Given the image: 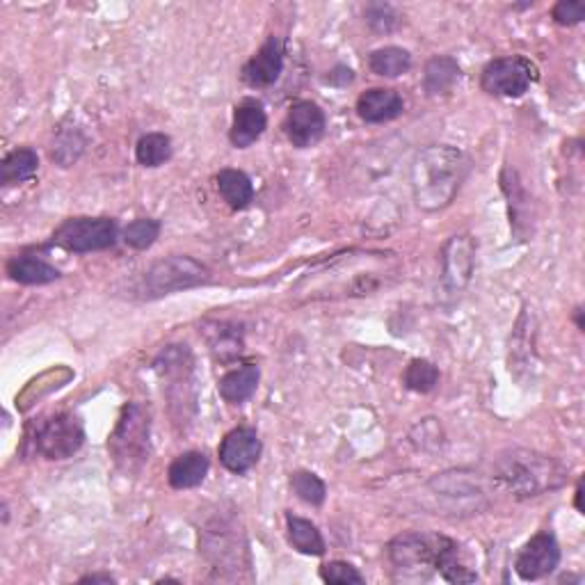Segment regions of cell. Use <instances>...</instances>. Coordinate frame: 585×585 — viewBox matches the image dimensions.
<instances>
[{
	"mask_svg": "<svg viewBox=\"0 0 585 585\" xmlns=\"http://www.w3.org/2000/svg\"><path fill=\"white\" fill-rule=\"evenodd\" d=\"M122 236H124V243L128 247H133V250H140V252L149 250L160 236V222L154 218L133 220L131 224H126Z\"/></svg>",
	"mask_w": 585,
	"mask_h": 585,
	"instance_id": "35",
	"label": "cell"
},
{
	"mask_svg": "<svg viewBox=\"0 0 585 585\" xmlns=\"http://www.w3.org/2000/svg\"><path fill=\"white\" fill-rule=\"evenodd\" d=\"M551 16L558 26H576L585 19V3L581 0H560L551 10Z\"/></svg>",
	"mask_w": 585,
	"mask_h": 585,
	"instance_id": "38",
	"label": "cell"
},
{
	"mask_svg": "<svg viewBox=\"0 0 585 585\" xmlns=\"http://www.w3.org/2000/svg\"><path fill=\"white\" fill-rule=\"evenodd\" d=\"M204 334L208 348L220 362H231V359L240 357V352H243V327L236 323H213L206 327Z\"/></svg>",
	"mask_w": 585,
	"mask_h": 585,
	"instance_id": "24",
	"label": "cell"
},
{
	"mask_svg": "<svg viewBox=\"0 0 585 585\" xmlns=\"http://www.w3.org/2000/svg\"><path fill=\"white\" fill-rule=\"evenodd\" d=\"M368 67L375 76H382V78H398L410 71L412 67V55L407 48H400V46H384L378 48V51H373L368 55Z\"/></svg>",
	"mask_w": 585,
	"mask_h": 585,
	"instance_id": "30",
	"label": "cell"
},
{
	"mask_svg": "<svg viewBox=\"0 0 585 585\" xmlns=\"http://www.w3.org/2000/svg\"><path fill=\"white\" fill-rule=\"evenodd\" d=\"M117 222L110 218H69L53 231L51 243L67 252L87 254L110 250L117 243Z\"/></svg>",
	"mask_w": 585,
	"mask_h": 585,
	"instance_id": "7",
	"label": "cell"
},
{
	"mask_svg": "<svg viewBox=\"0 0 585 585\" xmlns=\"http://www.w3.org/2000/svg\"><path fill=\"white\" fill-rule=\"evenodd\" d=\"M574 320H576V327H579V330L583 332V330H585V325H583V309H581V307H576V311H574Z\"/></svg>",
	"mask_w": 585,
	"mask_h": 585,
	"instance_id": "42",
	"label": "cell"
},
{
	"mask_svg": "<svg viewBox=\"0 0 585 585\" xmlns=\"http://www.w3.org/2000/svg\"><path fill=\"white\" fill-rule=\"evenodd\" d=\"M199 547L215 567H227L229 560L240 565V551H245L247 544L243 533L236 531V526L227 517H218L202 531Z\"/></svg>",
	"mask_w": 585,
	"mask_h": 585,
	"instance_id": "12",
	"label": "cell"
},
{
	"mask_svg": "<svg viewBox=\"0 0 585 585\" xmlns=\"http://www.w3.org/2000/svg\"><path fill=\"white\" fill-rule=\"evenodd\" d=\"M261 371L256 364H243L234 368V371L224 373L218 384L220 396L231 405H240L254 396L256 387H259Z\"/></svg>",
	"mask_w": 585,
	"mask_h": 585,
	"instance_id": "21",
	"label": "cell"
},
{
	"mask_svg": "<svg viewBox=\"0 0 585 585\" xmlns=\"http://www.w3.org/2000/svg\"><path fill=\"white\" fill-rule=\"evenodd\" d=\"M405 101L396 90H387V87H373L359 94L357 99V115L364 119L366 124H384L403 115Z\"/></svg>",
	"mask_w": 585,
	"mask_h": 585,
	"instance_id": "16",
	"label": "cell"
},
{
	"mask_svg": "<svg viewBox=\"0 0 585 585\" xmlns=\"http://www.w3.org/2000/svg\"><path fill=\"white\" fill-rule=\"evenodd\" d=\"M405 387L416 394H430L439 384V368L428 362V359H414L410 366L405 368L403 375Z\"/></svg>",
	"mask_w": 585,
	"mask_h": 585,
	"instance_id": "33",
	"label": "cell"
},
{
	"mask_svg": "<svg viewBox=\"0 0 585 585\" xmlns=\"http://www.w3.org/2000/svg\"><path fill=\"white\" fill-rule=\"evenodd\" d=\"M364 16L371 30L380 32V35H387V32L396 30L400 23V14L389 3H371L364 10Z\"/></svg>",
	"mask_w": 585,
	"mask_h": 585,
	"instance_id": "36",
	"label": "cell"
},
{
	"mask_svg": "<svg viewBox=\"0 0 585 585\" xmlns=\"http://www.w3.org/2000/svg\"><path fill=\"white\" fill-rule=\"evenodd\" d=\"M494 483L512 499L526 501L567 485L570 471L560 460L531 448H508L494 460Z\"/></svg>",
	"mask_w": 585,
	"mask_h": 585,
	"instance_id": "2",
	"label": "cell"
},
{
	"mask_svg": "<svg viewBox=\"0 0 585 585\" xmlns=\"http://www.w3.org/2000/svg\"><path fill=\"white\" fill-rule=\"evenodd\" d=\"M535 78H538V69L531 60L522 55H508V58H496L485 64L480 74V87L492 96L519 99L535 83Z\"/></svg>",
	"mask_w": 585,
	"mask_h": 585,
	"instance_id": "8",
	"label": "cell"
},
{
	"mask_svg": "<svg viewBox=\"0 0 585 585\" xmlns=\"http://www.w3.org/2000/svg\"><path fill=\"white\" fill-rule=\"evenodd\" d=\"M471 172V158L451 144H430L412 160L410 183L416 206L426 213L444 211L458 197Z\"/></svg>",
	"mask_w": 585,
	"mask_h": 585,
	"instance_id": "1",
	"label": "cell"
},
{
	"mask_svg": "<svg viewBox=\"0 0 585 585\" xmlns=\"http://www.w3.org/2000/svg\"><path fill=\"white\" fill-rule=\"evenodd\" d=\"M284 131L288 142L298 149H309L325 138L327 117L325 110L314 101H295L288 108Z\"/></svg>",
	"mask_w": 585,
	"mask_h": 585,
	"instance_id": "11",
	"label": "cell"
},
{
	"mask_svg": "<svg viewBox=\"0 0 585 585\" xmlns=\"http://www.w3.org/2000/svg\"><path fill=\"white\" fill-rule=\"evenodd\" d=\"M215 181H218L220 197L234 208V211H243L245 206H250L254 199V186L252 179L245 172L231 170L229 167V170H222L215 176Z\"/></svg>",
	"mask_w": 585,
	"mask_h": 585,
	"instance_id": "27",
	"label": "cell"
},
{
	"mask_svg": "<svg viewBox=\"0 0 585 585\" xmlns=\"http://www.w3.org/2000/svg\"><path fill=\"white\" fill-rule=\"evenodd\" d=\"M501 188L506 192L508 204H510V224L515 229L517 236H522V224L531 220V204H528L526 188L519 181L517 172L512 167H506L501 174Z\"/></svg>",
	"mask_w": 585,
	"mask_h": 585,
	"instance_id": "26",
	"label": "cell"
},
{
	"mask_svg": "<svg viewBox=\"0 0 585 585\" xmlns=\"http://www.w3.org/2000/svg\"><path fill=\"white\" fill-rule=\"evenodd\" d=\"M437 572L448 583H476L478 574L462 560L460 544L448 538L437 560Z\"/></svg>",
	"mask_w": 585,
	"mask_h": 585,
	"instance_id": "31",
	"label": "cell"
},
{
	"mask_svg": "<svg viewBox=\"0 0 585 585\" xmlns=\"http://www.w3.org/2000/svg\"><path fill=\"white\" fill-rule=\"evenodd\" d=\"M85 444V428L78 416L58 412L32 423L26 446L32 455H44L48 460H67Z\"/></svg>",
	"mask_w": 585,
	"mask_h": 585,
	"instance_id": "5",
	"label": "cell"
},
{
	"mask_svg": "<svg viewBox=\"0 0 585 585\" xmlns=\"http://www.w3.org/2000/svg\"><path fill=\"white\" fill-rule=\"evenodd\" d=\"M352 80H355V71L346 67V64H336V67L330 71V76H327V83L339 85V87L350 85Z\"/></svg>",
	"mask_w": 585,
	"mask_h": 585,
	"instance_id": "39",
	"label": "cell"
},
{
	"mask_svg": "<svg viewBox=\"0 0 585 585\" xmlns=\"http://www.w3.org/2000/svg\"><path fill=\"white\" fill-rule=\"evenodd\" d=\"M462 76L460 64L451 55H435L426 62L423 69V90L430 96L448 94Z\"/></svg>",
	"mask_w": 585,
	"mask_h": 585,
	"instance_id": "22",
	"label": "cell"
},
{
	"mask_svg": "<svg viewBox=\"0 0 585 585\" xmlns=\"http://www.w3.org/2000/svg\"><path fill=\"white\" fill-rule=\"evenodd\" d=\"M286 533L288 542L293 544L295 551H300L304 556H323L325 554V540L320 535L318 526L311 524L309 519L295 517L288 512L286 515Z\"/></svg>",
	"mask_w": 585,
	"mask_h": 585,
	"instance_id": "25",
	"label": "cell"
},
{
	"mask_svg": "<svg viewBox=\"0 0 585 585\" xmlns=\"http://www.w3.org/2000/svg\"><path fill=\"white\" fill-rule=\"evenodd\" d=\"M154 371L167 382H174L172 387L188 384L192 373V352L188 346H167L158 352L154 359Z\"/></svg>",
	"mask_w": 585,
	"mask_h": 585,
	"instance_id": "23",
	"label": "cell"
},
{
	"mask_svg": "<svg viewBox=\"0 0 585 585\" xmlns=\"http://www.w3.org/2000/svg\"><path fill=\"white\" fill-rule=\"evenodd\" d=\"M87 147V138L76 126H60L51 142V160L60 167H71L78 163Z\"/></svg>",
	"mask_w": 585,
	"mask_h": 585,
	"instance_id": "29",
	"label": "cell"
},
{
	"mask_svg": "<svg viewBox=\"0 0 585 585\" xmlns=\"http://www.w3.org/2000/svg\"><path fill=\"white\" fill-rule=\"evenodd\" d=\"M7 275L26 286H44L60 279V270L37 254H16L7 261Z\"/></svg>",
	"mask_w": 585,
	"mask_h": 585,
	"instance_id": "19",
	"label": "cell"
},
{
	"mask_svg": "<svg viewBox=\"0 0 585 585\" xmlns=\"http://www.w3.org/2000/svg\"><path fill=\"white\" fill-rule=\"evenodd\" d=\"M135 158L144 167H160L172 158V140L165 133H147L142 135L138 147H135Z\"/></svg>",
	"mask_w": 585,
	"mask_h": 585,
	"instance_id": "32",
	"label": "cell"
},
{
	"mask_svg": "<svg viewBox=\"0 0 585 585\" xmlns=\"http://www.w3.org/2000/svg\"><path fill=\"white\" fill-rule=\"evenodd\" d=\"M535 364H538V352H535V316L528 311V307H524L510 339V373H515L519 378L522 371L531 373Z\"/></svg>",
	"mask_w": 585,
	"mask_h": 585,
	"instance_id": "17",
	"label": "cell"
},
{
	"mask_svg": "<svg viewBox=\"0 0 585 585\" xmlns=\"http://www.w3.org/2000/svg\"><path fill=\"white\" fill-rule=\"evenodd\" d=\"M560 565V547L554 535L542 531L528 540L515 560V572L524 581H540Z\"/></svg>",
	"mask_w": 585,
	"mask_h": 585,
	"instance_id": "10",
	"label": "cell"
},
{
	"mask_svg": "<svg viewBox=\"0 0 585 585\" xmlns=\"http://www.w3.org/2000/svg\"><path fill=\"white\" fill-rule=\"evenodd\" d=\"M39 170V156L35 149L21 147L7 154L3 163H0V183L3 186H14V183H23L32 179Z\"/></svg>",
	"mask_w": 585,
	"mask_h": 585,
	"instance_id": "28",
	"label": "cell"
},
{
	"mask_svg": "<svg viewBox=\"0 0 585 585\" xmlns=\"http://www.w3.org/2000/svg\"><path fill=\"white\" fill-rule=\"evenodd\" d=\"M208 469H211V462H208L206 453L188 451L170 464L167 480H170L174 490H192V487H199L204 483Z\"/></svg>",
	"mask_w": 585,
	"mask_h": 585,
	"instance_id": "20",
	"label": "cell"
},
{
	"mask_svg": "<svg viewBox=\"0 0 585 585\" xmlns=\"http://www.w3.org/2000/svg\"><path fill=\"white\" fill-rule=\"evenodd\" d=\"M581 499H583V483L576 485V496H574V506H576V510H579V512H583Z\"/></svg>",
	"mask_w": 585,
	"mask_h": 585,
	"instance_id": "41",
	"label": "cell"
},
{
	"mask_svg": "<svg viewBox=\"0 0 585 585\" xmlns=\"http://www.w3.org/2000/svg\"><path fill=\"white\" fill-rule=\"evenodd\" d=\"M266 126H268V117L261 103L254 99H245L240 106H236L229 140L236 149H247L261 138L263 131H266Z\"/></svg>",
	"mask_w": 585,
	"mask_h": 585,
	"instance_id": "18",
	"label": "cell"
},
{
	"mask_svg": "<svg viewBox=\"0 0 585 585\" xmlns=\"http://www.w3.org/2000/svg\"><path fill=\"white\" fill-rule=\"evenodd\" d=\"M320 579L334 585L364 583V576L359 574L357 567H352L350 563H343V560H332V563L320 567Z\"/></svg>",
	"mask_w": 585,
	"mask_h": 585,
	"instance_id": "37",
	"label": "cell"
},
{
	"mask_svg": "<svg viewBox=\"0 0 585 585\" xmlns=\"http://www.w3.org/2000/svg\"><path fill=\"white\" fill-rule=\"evenodd\" d=\"M80 583H115V579H112L110 574H90V576H83L80 579Z\"/></svg>",
	"mask_w": 585,
	"mask_h": 585,
	"instance_id": "40",
	"label": "cell"
},
{
	"mask_svg": "<svg viewBox=\"0 0 585 585\" xmlns=\"http://www.w3.org/2000/svg\"><path fill=\"white\" fill-rule=\"evenodd\" d=\"M446 535L407 531L396 535L387 544L389 563L398 581H428L437 572V560L442 554Z\"/></svg>",
	"mask_w": 585,
	"mask_h": 585,
	"instance_id": "3",
	"label": "cell"
},
{
	"mask_svg": "<svg viewBox=\"0 0 585 585\" xmlns=\"http://www.w3.org/2000/svg\"><path fill=\"white\" fill-rule=\"evenodd\" d=\"M476 270V240L458 234L446 240L442 250V284L446 293H462L471 284Z\"/></svg>",
	"mask_w": 585,
	"mask_h": 585,
	"instance_id": "9",
	"label": "cell"
},
{
	"mask_svg": "<svg viewBox=\"0 0 585 585\" xmlns=\"http://www.w3.org/2000/svg\"><path fill=\"white\" fill-rule=\"evenodd\" d=\"M284 69V39L268 37V42L256 51L243 67V80L250 87H270L282 76Z\"/></svg>",
	"mask_w": 585,
	"mask_h": 585,
	"instance_id": "14",
	"label": "cell"
},
{
	"mask_svg": "<svg viewBox=\"0 0 585 585\" xmlns=\"http://www.w3.org/2000/svg\"><path fill=\"white\" fill-rule=\"evenodd\" d=\"M428 490L453 503L471 501V503H476V506H478V501H483V496H485L478 478L471 474V471H464V469H451V471H444V474L432 476L428 480Z\"/></svg>",
	"mask_w": 585,
	"mask_h": 585,
	"instance_id": "15",
	"label": "cell"
},
{
	"mask_svg": "<svg viewBox=\"0 0 585 585\" xmlns=\"http://www.w3.org/2000/svg\"><path fill=\"white\" fill-rule=\"evenodd\" d=\"M263 444L254 428H236L231 430L220 444V462L231 474H245L261 458Z\"/></svg>",
	"mask_w": 585,
	"mask_h": 585,
	"instance_id": "13",
	"label": "cell"
},
{
	"mask_svg": "<svg viewBox=\"0 0 585 585\" xmlns=\"http://www.w3.org/2000/svg\"><path fill=\"white\" fill-rule=\"evenodd\" d=\"M151 414L140 403H128L108 439L112 460L124 474H135L149 460Z\"/></svg>",
	"mask_w": 585,
	"mask_h": 585,
	"instance_id": "4",
	"label": "cell"
},
{
	"mask_svg": "<svg viewBox=\"0 0 585 585\" xmlns=\"http://www.w3.org/2000/svg\"><path fill=\"white\" fill-rule=\"evenodd\" d=\"M291 490L309 506H323L327 496L325 483L311 471H295V474H291Z\"/></svg>",
	"mask_w": 585,
	"mask_h": 585,
	"instance_id": "34",
	"label": "cell"
},
{
	"mask_svg": "<svg viewBox=\"0 0 585 585\" xmlns=\"http://www.w3.org/2000/svg\"><path fill=\"white\" fill-rule=\"evenodd\" d=\"M211 270L204 263H199L192 256H167L156 261L142 277V295L144 298H163V295L188 291L208 284Z\"/></svg>",
	"mask_w": 585,
	"mask_h": 585,
	"instance_id": "6",
	"label": "cell"
}]
</instances>
